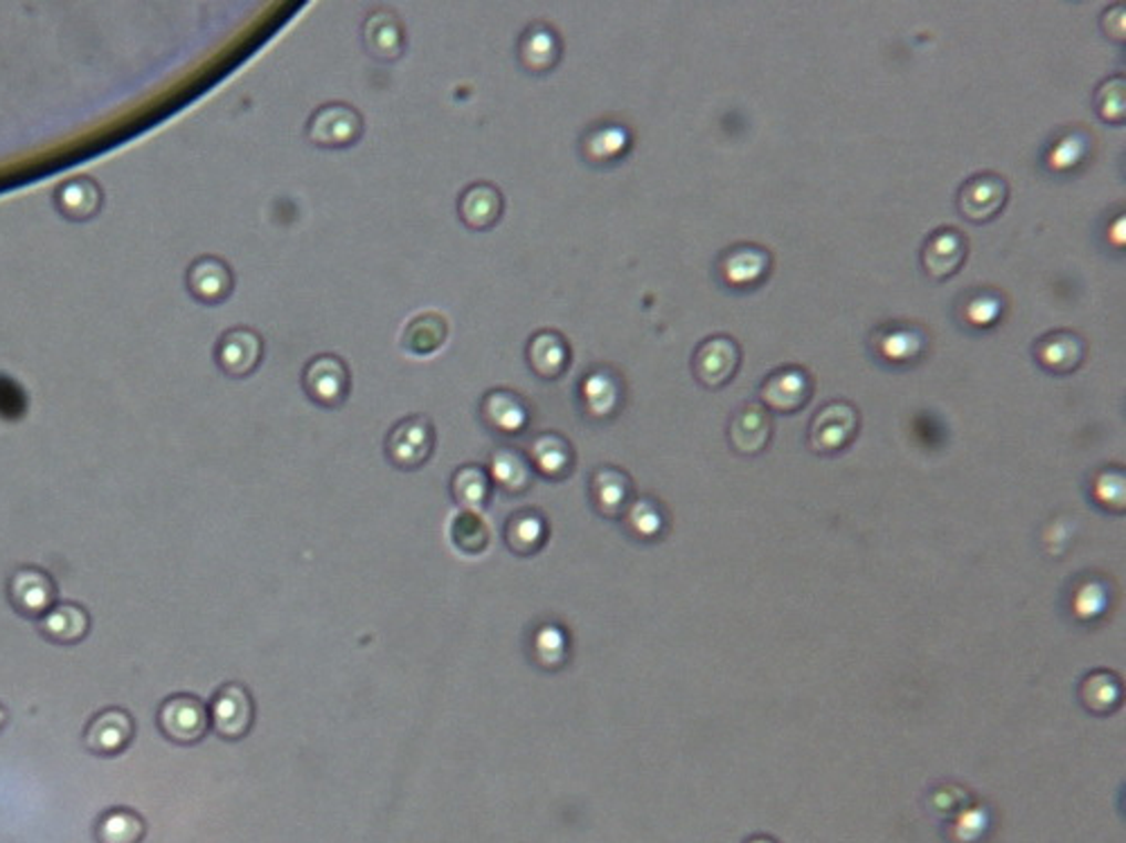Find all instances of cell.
<instances>
[{
    "label": "cell",
    "mask_w": 1126,
    "mask_h": 843,
    "mask_svg": "<svg viewBox=\"0 0 1126 843\" xmlns=\"http://www.w3.org/2000/svg\"><path fill=\"white\" fill-rule=\"evenodd\" d=\"M158 727L172 742L194 745L208 733L210 714L196 695H172L158 709Z\"/></svg>",
    "instance_id": "1"
},
{
    "label": "cell",
    "mask_w": 1126,
    "mask_h": 843,
    "mask_svg": "<svg viewBox=\"0 0 1126 843\" xmlns=\"http://www.w3.org/2000/svg\"><path fill=\"white\" fill-rule=\"evenodd\" d=\"M435 448V430L424 416H409L396 424L385 439L388 459L404 470L424 466Z\"/></svg>",
    "instance_id": "2"
},
{
    "label": "cell",
    "mask_w": 1126,
    "mask_h": 843,
    "mask_svg": "<svg viewBox=\"0 0 1126 843\" xmlns=\"http://www.w3.org/2000/svg\"><path fill=\"white\" fill-rule=\"evenodd\" d=\"M361 133L363 117L350 104H324L307 122V137L316 147H350L361 137Z\"/></svg>",
    "instance_id": "3"
},
{
    "label": "cell",
    "mask_w": 1126,
    "mask_h": 843,
    "mask_svg": "<svg viewBox=\"0 0 1126 843\" xmlns=\"http://www.w3.org/2000/svg\"><path fill=\"white\" fill-rule=\"evenodd\" d=\"M858 412L845 400H834L818 409L809 426V446L818 455L840 452L858 433Z\"/></svg>",
    "instance_id": "4"
},
{
    "label": "cell",
    "mask_w": 1126,
    "mask_h": 843,
    "mask_svg": "<svg viewBox=\"0 0 1126 843\" xmlns=\"http://www.w3.org/2000/svg\"><path fill=\"white\" fill-rule=\"evenodd\" d=\"M740 363H742V351H740L737 342L727 335H714V337L703 340L696 346L694 358H692V370L701 385L716 389V387L725 385L727 381H733V376L740 370Z\"/></svg>",
    "instance_id": "5"
},
{
    "label": "cell",
    "mask_w": 1126,
    "mask_h": 843,
    "mask_svg": "<svg viewBox=\"0 0 1126 843\" xmlns=\"http://www.w3.org/2000/svg\"><path fill=\"white\" fill-rule=\"evenodd\" d=\"M208 714L210 725L219 738L241 740L252 727V697L241 684H226L215 693Z\"/></svg>",
    "instance_id": "6"
},
{
    "label": "cell",
    "mask_w": 1126,
    "mask_h": 843,
    "mask_svg": "<svg viewBox=\"0 0 1126 843\" xmlns=\"http://www.w3.org/2000/svg\"><path fill=\"white\" fill-rule=\"evenodd\" d=\"M1010 198V187L999 174L971 176L958 191L960 215L971 223H986L999 217Z\"/></svg>",
    "instance_id": "7"
},
{
    "label": "cell",
    "mask_w": 1126,
    "mask_h": 843,
    "mask_svg": "<svg viewBox=\"0 0 1126 843\" xmlns=\"http://www.w3.org/2000/svg\"><path fill=\"white\" fill-rule=\"evenodd\" d=\"M302 387L313 403H318L322 407H337L350 394L348 365L341 358L329 356V354L316 356L304 367Z\"/></svg>",
    "instance_id": "8"
},
{
    "label": "cell",
    "mask_w": 1126,
    "mask_h": 843,
    "mask_svg": "<svg viewBox=\"0 0 1126 843\" xmlns=\"http://www.w3.org/2000/svg\"><path fill=\"white\" fill-rule=\"evenodd\" d=\"M8 596L19 614L28 618H41L48 610L54 607L56 585L48 572L28 565L19 568L10 576Z\"/></svg>",
    "instance_id": "9"
},
{
    "label": "cell",
    "mask_w": 1126,
    "mask_h": 843,
    "mask_svg": "<svg viewBox=\"0 0 1126 843\" xmlns=\"http://www.w3.org/2000/svg\"><path fill=\"white\" fill-rule=\"evenodd\" d=\"M136 722L128 711L111 707L100 711L84 731V745L95 756H117L134 740Z\"/></svg>",
    "instance_id": "10"
},
{
    "label": "cell",
    "mask_w": 1126,
    "mask_h": 843,
    "mask_svg": "<svg viewBox=\"0 0 1126 843\" xmlns=\"http://www.w3.org/2000/svg\"><path fill=\"white\" fill-rule=\"evenodd\" d=\"M814 392V381L803 367H782L773 372L760 389L764 405L779 414L798 412L807 405Z\"/></svg>",
    "instance_id": "11"
},
{
    "label": "cell",
    "mask_w": 1126,
    "mask_h": 843,
    "mask_svg": "<svg viewBox=\"0 0 1126 843\" xmlns=\"http://www.w3.org/2000/svg\"><path fill=\"white\" fill-rule=\"evenodd\" d=\"M964 259H967V239L953 228L936 230L929 239H926L921 250V263L926 274L938 281L953 277L964 263Z\"/></svg>",
    "instance_id": "12"
},
{
    "label": "cell",
    "mask_w": 1126,
    "mask_h": 843,
    "mask_svg": "<svg viewBox=\"0 0 1126 843\" xmlns=\"http://www.w3.org/2000/svg\"><path fill=\"white\" fill-rule=\"evenodd\" d=\"M561 59V37L548 23H533L518 41V61L533 75H546Z\"/></svg>",
    "instance_id": "13"
},
{
    "label": "cell",
    "mask_w": 1126,
    "mask_h": 843,
    "mask_svg": "<svg viewBox=\"0 0 1126 843\" xmlns=\"http://www.w3.org/2000/svg\"><path fill=\"white\" fill-rule=\"evenodd\" d=\"M525 356L529 370L539 378L555 381L561 378L570 365V344L561 333L546 329L529 337Z\"/></svg>",
    "instance_id": "14"
},
{
    "label": "cell",
    "mask_w": 1126,
    "mask_h": 843,
    "mask_svg": "<svg viewBox=\"0 0 1126 843\" xmlns=\"http://www.w3.org/2000/svg\"><path fill=\"white\" fill-rule=\"evenodd\" d=\"M1086 344L1073 331H1052L1043 335L1036 346L1034 356L1039 365L1052 374H1071L1084 363Z\"/></svg>",
    "instance_id": "15"
},
{
    "label": "cell",
    "mask_w": 1126,
    "mask_h": 843,
    "mask_svg": "<svg viewBox=\"0 0 1126 843\" xmlns=\"http://www.w3.org/2000/svg\"><path fill=\"white\" fill-rule=\"evenodd\" d=\"M485 424L500 435H518L529 424V407L523 396L512 389H492L481 403Z\"/></svg>",
    "instance_id": "16"
},
{
    "label": "cell",
    "mask_w": 1126,
    "mask_h": 843,
    "mask_svg": "<svg viewBox=\"0 0 1126 843\" xmlns=\"http://www.w3.org/2000/svg\"><path fill=\"white\" fill-rule=\"evenodd\" d=\"M41 635L59 646L80 644L91 629V614L80 603H59L39 618Z\"/></svg>",
    "instance_id": "17"
},
{
    "label": "cell",
    "mask_w": 1126,
    "mask_h": 843,
    "mask_svg": "<svg viewBox=\"0 0 1126 843\" xmlns=\"http://www.w3.org/2000/svg\"><path fill=\"white\" fill-rule=\"evenodd\" d=\"M503 194L492 183H476L462 191L457 200L459 221L469 230L483 232L496 226L503 215Z\"/></svg>",
    "instance_id": "18"
},
{
    "label": "cell",
    "mask_w": 1126,
    "mask_h": 843,
    "mask_svg": "<svg viewBox=\"0 0 1126 843\" xmlns=\"http://www.w3.org/2000/svg\"><path fill=\"white\" fill-rule=\"evenodd\" d=\"M633 483L620 468H600L590 477V500L605 518H620L631 507Z\"/></svg>",
    "instance_id": "19"
},
{
    "label": "cell",
    "mask_w": 1126,
    "mask_h": 843,
    "mask_svg": "<svg viewBox=\"0 0 1126 843\" xmlns=\"http://www.w3.org/2000/svg\"><path fill=\"white\" fill-rule=\"evenodd\" d=\"M773 435V420L764 405L748 403L731 420V444L742 455H760Z\"/></svg>",
    "instance_id": "20"
},
{
    "label": "cell",
    "mask_w": 1126,
    "mask_h": 843,
    "mask_svg": "<svg viewBox=\"0 0 1126 843\" xmlns=\"http://www.w3.org/2000/svg\"><path fill=\"white\" fill-rule=\"evenodd\" d=\"M363 45L379 61H394L404 54L406 34L402 21L388 10H379L363 23Z\"/></svg>",
    "instance_id": "21"
},
{
    "label": "cell",
    "mask_w": 1126,
    "mask_h": 843,
    "mask_svg": "<svg viewBox=\"0 0 1126 843\" xmlns=\"http://www.w3.org/2000/svg\"><path fill=\"white\" fill-rule=\"evenodd\" d=\"M622 396V383L616 372L607 367H598L583 376L579 385V398L583 412L592 418H607L616 414Z\"/></svg>",
    "instance_id": "22"
},
{
    "label": "cell",
    "mask_w": 1126,
    "mask_h": 843,
    "mask_svg": "<svg viewBox=\"0 0 1126 843\" xmlns=\"http://www.w3.org/2000/svg\"><path fill=\"white\" fill-rule=\"evenodd\" d=\"M548 520L537 509L516 511L505 524V542L516 555H535L548 540Z\"/></svg>",
    "instance_id": "23"
},
{
    "label": "cell",
    "mask_w": 1126,
    "mask_h": 843,
    "mask_svg": "<svg viewBox=\"0 0 1126 843\" xmlns=\"http://www.w3.org/2000/svg\"><path fill=\"white\" fill-rule=\"evenodd\" d=\"M446 337H448L446 318L435 311H424L406 324V329L402 333V346L409 351V354H413L417 358H426V356L435 354L437 348H442Z\"/></svg>",
    "instance_id": "24"
},
{
    "label": "cell",
    "mask_w": 1126,
    "mask_h": 843,
    "mask_svg": "<svg viewBox=\"0 0 1126 843\" xmlns=\"http://www.w3.org/2000/svg\"><path fill=\"white\" fill-rule=\"evenodd\" d=\"M261 358V340L257 333L248 329L230 331L219 348V361L221 367L230 376H246L250 374Z\"/></svg>",
    "instance_id": "25"
},
{
    "label": "cell",
    "mask_w": 1126,
    "mask_h": 843,
    "mask_svg": "<svg viewBox=\"0 0 1126 843\" xmlns=\"http://www.w3.org/2000/svg\"><path fill=\"white\" fill-rule=\"evenodd\" d=\"M451 493L462 511L478 513L489 504L492 477L483 466H462L451 479Z\"/></svg>",
    "instance_id": "26"
},
{
    "label": "cell",
    "mask_w": 1126,
    "mask_h": 843,
    "mask_svg": "<svg viewBox=\"0 0 1126 843\" xmlns=\"http://www.w3.org/2000/svg\"><path fill=\"white\" fill-rule=\"evenodd\" d=\"M533 464L548 479H566L575 468V450L566 437L546 433L533 444Z\"/></svg>",
    "instance_id": "27"
},
{
    "label": "cell",
    "mask_w": 1126,
    "mask_h": 843,
    "mask_svg": "<svg viewBox=\"0 0 1126 843\" xmlns=\"http://www.w3.org/2000/svg\"><path fill=\"white\" fill-rule=\"evenodd\" d=\"M145 832V819L128 808H113L104 812L95 823L97 843H141Z\"/></svg>",
    "instance_id": "28"
},
{
    "label": "cell",
    "mask_w": 1126,
    "mask_h": 843,
    "mask_svg": "<svg viewBox=\"0 0 1126 843\" xmlns=\"http://www.w3.org/2000/svg\"><path fill=\"white\" fill-rule=\"evenodd\" d=\"M629 147V133L618 124H600L590 128L581 139V156L590 165H605L618 160Z\"/></svg>",
    "instance_id": "29"
},
{
    "label": "cell",
    "mask_w": 1126,
    "mask_h": 843,
    "mask_svg": "<svg viewBox=\"0 0 1126 843\" xmlns=\"http://www.w3.org/2000/svg\"><path fill=\"white\" fill-rule=\"evenodd\" d=\"M489 477L505 490L509 496H518L523 490L533 483V466L529 461L512 448H500L492 455L489 464Z\"/></svg>",
    "instance_id": "30"
},
{
    "label": "cell",
    "mask_w": 1126,
    "mask_h": 843,
    "mask_svg": "<svg viewBox=\"0 0 1126 843\" xmlns=\"http://www.w3.org/2000/svg\"><path fill=\"white\" fill-rule=\"evenodd\" d=\"M768 266H771L768 252L762 248H755V246L733 248L721 259L723 277L735 287L753 284L755 279L760 281V277L768 270Z\"/></svg>",
    "instance_id": "31"
},
{
    "label": "cell",
    "mask_w": 1126,
    "mask_h": 843,
    "mask_svg": "<svg viewBox=\"0 0 1126 843\" xmlns=\"http://www.w3.org/2000/svg\"><path fill=\"white\" fill-rule=\"evenodd\" d=\"M451 538L465 553H481L489 544V529L478 513L459 511L451 524Z\"/></svg>",
    "instance_id": "32"
},
{
    "label": "cell",
    "mask_w": 1126,
    "mask_h": 843,
    "mask_svg": "<svg viewBox=\"0 0 1126 843\" xmlns=\"http://www.w3.org/2000/svg\"><path fill=\"white\" fill-rule=\"evenodd\" d=\"M192 284H194L196 295L219 300L230 291V274L224 263L210 259V261H204L194 268Z\"/></svg>",
    "instance_id": "33"
},
{
    "label": "cell",
    "mask_w": 1126,
    "mask_h": 843,
    "mask_svg": "<svg viewBox=\"0 0 1126 843\" xmlns=\"http://www.w3.org/2000/svg\"><path fill=\"white\" fill-rule=\"evenodd\" d=\"M1099 686H1102V688H1097V684H1095L1093 675H1088V677L1084 679V686H1082V697H1084L1086 707H1088L1091 711H1095V714H1108V711H1113V709H1115V701H1117V697H1119V688H1117L1119 684L1115 681V677H1113V675H1108V673H1099Z\"/></svg>",
    "instance_id": "34"
},
{
    "label": "cell",
    "mask_w": 1126,
    "mask_h": 843,
    "mask_svg": "<svg viewBox=\"0 0 1126 843\" xmlns=\"http://www.w3.org/2000/svg\"><path fill=\"white\" fill-rule=\"evenodd\" d=\"M537 653H539V664H544L546 668L555 670L564 664V657L568 653V637L566 632L557 625H544L539 632H537Z\"/></svg>",
    "instance_id": "35"
},
{
    "label": "cell",
    "mask_w": 1126,
    "mask_h": 843,
    "mask_svg": "<svg viewBox=\"0 0 1126 843\" xmlns=\"http://www.w3.org/2000/svg\"><path fill=\"white\" fill-rule=\"evenodd\" d=\"M627 524H629V529L636 535L651 538V535H655L662 529L660 509L651 500H647V498L638 500V502H631V507L627 509Z\"/></svg>",
    "instance_id": "36"
},
{
    "label": "cell",
    "mask_w": 1126,
    "mask_h": 843,
    "mask_svg": "<svg viewBox=\"0 0 1126 843\" xmlns=\"http://www.w3.org/2000/svg\"><path fill=\"white\" fill-rule=\"evenodd\" d=\"M1097 111L1106 119H1122L1124 115V80L1106 82L1097 93Z\"/></svg>",
    "instance_id": "37"
},
{
    "label": "cell",
    "mask_w": 1126,
    "mask_h": 843,
    "mask_svg": "<svg viewBox=\"0 0 1126 843\" xmlns=\"http://www.w3.org/2000/svg\"><path fill=\"white\" fill-rule=\"evenodd\" d=\"M1110 493L1108 498V507L1110 509H1122V502H1124V486H1122V475L1117 479L1115 472H1104L1099 479H1097V500H1106V496Z\"/></svg>",
    "instance_id": "38"
},
{
    "label": "cell",
    "mask_w": 1126,
    "mask_h": 843,
    "mask_svg": "<svg viewBox=\"0 0 1126 843\" xmlns=\"http://www.w3.org/2000/svg\"><path fill=\"white\" fill-rule=\"evenodd\" d=\"M746 843H777V841H775V839H771V836H764V834H760V836H753V839H748Z\"/></svg>",
    "instance_id": "39"
},
{
    "label": "cell",
    "mask_w": 1126,
    "mask_h": 843,
    "mask_svg": "<svg viewBox=\"0 0 1126 843\" xmlns=\"http://www.w3.org/2000/svg\"><path fill=\"white\" fill-rule=\"evenodd\" d=\"M6 722H8V709H6L3 705H0V729L6 727Z\"/></svg>",
    "instance_id": "40"
}]
</instances>
